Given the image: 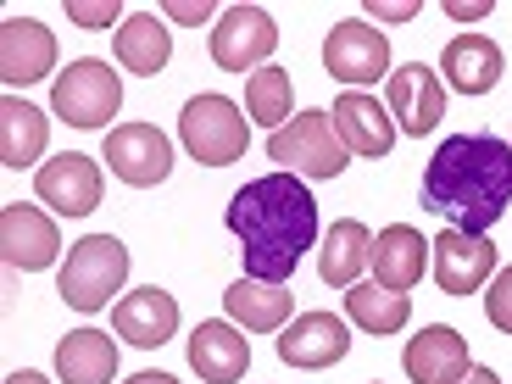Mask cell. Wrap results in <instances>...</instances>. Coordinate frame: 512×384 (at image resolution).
Masks as SVG:
<instances>
[{
	"label": "cell",
	"mask_w": 512,
	"mask_h": 384,
	"mask_svg": "<svg viewBox=\"0 0 512 384\" xmlns=\"http://www.w3.org/2000/svg\"><path fill=\"white\" fill-rule=\"evenodd\" d=\"M34 195L51 206L56 218H90L101 206V167L84 151H62L34 173Z\"/></svg>",
	"instance_id": "cell-12"
},
{
	"label": "cell",
	"mask_w": 512,
	"mask_h": 384,
	"mask_svg": "<svg viewBox=\"0 0 512 384\" xmlns=\"http://www.w3.org/2000/svg\"><path fill=\"white\" fill-rule=\"evenodd\" d=\"M190 368L201 373V384H240L245 368H251V340L245 329L212 318L190 334Z\"/></svg>",
	"instance_id": "cell-18"
},
{
	"label": "cell",
	"mask_w": 512,
	"mask_h": 384,
	"mask_svg": "<svg viewBox=\"0 0 512 384\" xmlns=\"http://www.w3.org/2000/svg\"><path fill=\"white\" fill-rule=\"evenodd\" d=\"M56 67V34L34 17H6L0 23V78L23 90V84H39V78H51Z\"/></svg>",
	"instance_id": "cell-15"
},
{
	"label": "cell",
	"mask_w": 512,
	"mask_h": 384,
	"mask_svg": "<svg viewBox=\"0 0 512 384\" xmlns=\"http://www.w3.org/2000/svg\"><path fill=\"white\" fill-rule=\"evenodd\" d=\"M346 318L368 334H401L412 323V301L384 284H351L346 290Z\"/></svg>",
	"instance_id": "cell-27"
},
{
	"label": "cell",
	"mask_w": 512,
	"mask_h": 384,
	"mask_svg": "<svg viewBox=\"0 0 512 384\" xmlns=\"http://www.w3.org/2000/svg\"><path fill=\"white\" fill-rule=\"evenodd\" d=\"M223 312H229L234 329H251V334H273L290 323L295 312V295L290 284H262V279H234L223 290Z\"/></svg>",
	"instance_id": "cell-20"
},
{
	"label": "cell",
	"mask_w": 512,
	"mask_h": 384,
	"mask_svg": "<svg viewBox=\"0 0 512 384\" xmlns=\"http://www.w3.org/2000/svg\"><path fill=\"white\" fill-rule=\"evenodd\" d=\"M401 368H407L412 384H451L474 368V362H468V340H462L451 323H429L418 340H407Z\"/></svg>",
	"instance_id": "cell-19"
},
{
	"label": "cell",
	"mask_w": 512,
	"mask_h": 384,
	"mask_svg": "<svg viewBox=\"0 0 512 384\" xmlns=\"http://www.w3.org/2000/svg\"><path fill=\"white\" fill-rule=\"evenodd\" d=\"M440 73H446V84L457 95H490L496 90V78H501V51H496V39L485 34H457L440 51Z\"/></svg>",
	"instance_id": "cell-22"
},
{
	"label": "cell",
	"mask_w": 512,
	"mask_h": 384,
	"mask_svg": "<svg viewBox=\"0 0 512 384\" xmlns=\"http://www.w3.org/2000/svg\"><path fill=\"white\" fill-rule=\"evenodd\" d=\"M106 162L123 184L151 190L173 173V145L156 123H123V128H106Z\"/></svg>",
	"instance_id": "cell-11"
},
{
	"label": "cell",
	"mask_w": 512,
	"mask_h": 384,
	"mask_svg": "<svg viewBox=\"0 0 512 384\" xmlns=\"http://www.w3.org/2000/svg\"><path fill=\"white\" fill-rule=\"evenodd\" d=\"M56 251H62V234H56V223L39 206L28 201L0 206V256H6V268L45 273L56 262Z\"/></svg>",
	"instance_id": "cell-13"
},
{
	"label": "cell",
	"mask_w": 512,
	"mask_h": 384,
	"mask_svg": "<svg viewBox=\"0 0 512 384\" xmlns=\"http://www.w3.org/2000/svg\"><path fill=\"white\" fill-rule=\"evenodd\" d=\"M290 101H295V84H290L284 67H262V73L245 78V117H251V123L279 134L284 117H290Z\"/></svg>",
	"instance_id": "cell-28"
},
{
	"label": "cell",
	"mask_w": 512,
	"mask_h": 384,
	"mask_svg": "<svg viewBox=\"0 0 512 384\" xmlns=\"http://www.w3.org/2000/svg\"><path fill=\"white\" fill-rule=\"evenodd\" d=\"M485 318L496 323L501 334H512V268H501L490 279V295H485Z\"/></svg>",
	"instance_id": "cell-29"
},
{
	"label": "cell",
	"mask_w": 512,
	"mask_h": 384,
	"mask_svg": "<svg viewBox=\"0 0 512 384\" xmlns=\"http://www.w3.org/2000/svg\"><path fill=\"white\" fill-rule=\"evenodd\" d=\"M423 206L462 234H490L512 206V145L496 134H451L423 167Z\"/></svg>",
	"instance_id": "cell-2"
},
{
	"label": "cell",
	"mask_w": 512,
	"mask_h": 384,
	"mask_svg": "<svg viewBox=\"0 0 512 384\" xmlns=\"http://www.w3.org/2000/svg\"><path fill=\"white\" fill-rule=\"evenodd\" d=\"M334 134H340V145L357 156H384L390 145H396V123H390V106L379 101V95L368 90H346L340 101H334Z\"/></svg>",
	"instance_id": "cell-17"
},
{
	"label": "cell",
	"mask_w": 512,
	"mask_h": 384,
	"mask_svg": "<svg viewBox=\"0 0 512 384\" xmlns=\"http://www.w3.org/2000/svg\"><path fill=\"white\" fill-rule=\"evenodd\" d=\"M423 262H429V245H423V234L412 229V223H390V229H379V240H373V284H384V290L407 295L412 284L423 279Z\"/></svg>",
	"instance_id": "cell-21"
},
{
	"label": "cell",
	"mask_w": 512,
	"mask_h": 384,
	"mask_svg": "<svg viewBox=\"0 0 512 384\" xmlns=\"http://www.w3.org/2000/svg\"><path fill=\"white\" fill-rule=\"evenodd\" d=\"M123 279H128V245L117 234H84L67 251L62 273H56V295L73 312H101V307H112Z\"/></svg>",
	"instance_id": "cell-3"
},
{
	"label": "cell",
	"mask_w": 512,
	"mask_h": 384,
	"mask_svg": "<svg viewBox=\"0 0 512 384\" xmlns=\"http://www.w3.org/2000/svg\"><path fill=\"white\" fill-rule=\"evenodd\" d=\"M128 384H179V379H173V373H134Z\"/></svg>",
	"instance_id": "cell-35"
},
{
	"label": "cell",
	"mask_w": 512,
	"mask_h": 384,
	"mask_svg": "<svg viewBox=\"0 0 512 384\" xmlns=\"http://www.w3.org/2000/svg\"><path fill=\"white\" fill-rule=\"evenodd\" d=\"M56 373L62 384H112L117 379V346L101 329H73L56 346Z\"/></svg>",
	"instance_id": "cell-25"
},
{
	"label": "cell",
	"mask_w": 512,
	"mask_h": 384,
	"mask_svg": "<svg viewBox=\"0 0 512 384\" xmlns=\"http://www.w3.org/2000/svg\"><path fill=\"white\" fill-rule=\"evenodd\" d=\"M429 262H435V284L446 295H457V301H468L485 279H496V245H490V234L440 229L429 240Z\"/></svg>",
	"instance_id": "cell-9"
},
{
	"label": "cell",
	"mask_w": 512,
	"mask_h": 384,
	"mask_svg": "<svg viewBox=\"0 0 512 384\" xmlns=\"http://www.w3.org/2000/svg\"><path fill=\"white\" fill-rule=\"evenodd\" d=\"M346 351H351V329L334 312H301V318H290L279 329V362H290L301 373L334 368Z\"/></svg>",
	"instance_id": "cell-14"
},
{
	"label": "cell",
	"mask_w": 512,
	"mask_h": 384,
	"mask_svg": "<svg viewBox=\"0 0 512 384\" xmlns=\"http://www.w3.org/2000/svg\"><path fill=\"white\" fill-rule=\"evenodd\" d=\"M446 17L451 23H479V17H490V0H468V6H462V0H446Z\"/></svg>",
	"instance_id": "cell-31"
},
{
	"label": "cell",
	"mask_w": 512,
	"mask_h": 384,
	"mask_svg": "<svg viewBox=\"0 0 512 384\" xmlns=\"http://www.w3.org/2000/svg\"><path fill=\"white\" fill-rule=\"evenodd\" d=\"M373 17H379V23H412V17H418V6H368Z\"/></svg>",
	"instance_id": "cell-33"
},
{
	"label": "cell",
	"mask_w": 512,
	"mask_h": 384,
	"mask_svg": "<svg viewBox=\"0 0 512 384\" xmlns=\"http://www.w3.org/2000/svg\"><path fill=\"white\" fill-rule=\"evenodd\" d=\"M384 106H390V117H396L401 134L423 140V134L440 128V117H446V84H440L435 67L407 62V67H396V73L384 78Z\"/></svg>",
	"instance_id": "cell-10"
},
{
	"label": "cell",
	"mask_w": 512,
	"mask_h": 384,
	"mask_svg": "<svg viewBox=\"0 0 512 384\" xmlns=\"http://www.w3.org/2000/svg\"><path fill=\"white\" fill-rule=\"evenodd\" d=\"M112 329L123 334L128 346H140V351H156L167 346L173 334H179V301L167 290H156V284H145V290L123 295L112 307Z\"/></svg>",
	"instance_id": "cell-16"
},
{
	"label": "cell",
	"mask_w": 512,
	"mask_h": 384,
	"mask_svg": "<svg viewBox=\"0 0 512 384\" xmlns=\"http://www.w3.org/2000/svg\"><path fill=\"white\" fill-rule=\"evenodd\" d=\"M45 140H51V117L28 106L23 95H6L0 101V167H34L45 156Z\"/></svg>",
	"instance_id": "cell-23"
},
{
	"label": "cell",
	"mask_w": 512,
	"mask_h": 384,
	"mask_svg": "<svg viewBox=\"0 0 512 384\" xmlns=\"http://www.w3.org/2000/svg\"><path fill=\"white\" fill-rule=\"evenodd\" d=\"M268 156L295 179H340L351 151L340 145L329 112H295L279 134H268Z\"/></svg>",
	"instance_id": "cell-5"
},
{
	"label": "cell",
	"mask_w": 512,
	"mask_h": 384,
	"mask_svg": "<svg viewBox=\"0 0 512 384\" xmlns=\"http://www.w3.org/2000/svg\"><path fill=\"white\" fill-rule=\"evenodd\" d=\"M179 140L201 167H229V162H240L245 145H251V117H245L229 95H195V101H184Z\"/></svg>",
	"instance_id": "cell-4"
},
{
	"label": "cell",
	"mask_w": 512,
	"mask_h": 384,
	"mask_svg": "<svg viewBox=\"0 0 512 384\" xmlns=\"http://www.w3.org/2000/svg\"><path fill=\"white\" fill-rule=\"evenodd\" d=\"M67 17H73L78 28H112L117 0H67Z\"/></svg>",
	"instance_id": "cell-30"
},
{
	"label": "cell",
	"mask_w": 512,
	"mask_h": 384,
	"mask_svg": "<svg viewBox=\"0 0 512 384\" xmlns=\"http://www.w3.org/2000/svg\"><path fill=\"white\" fill-rule=\"evenodd\" d=\"M123 106V78L106 62L84 56V62H67V73H56L51 84V112L73 128H106Z\"/></svg>",
	"instance_id": "cell-6"
},
{
	"label": "cell",
	"mask_w": 512,
	"mask_h": 384,
	"mask_svg": "<svg viewBox=\"0 0 512 384\" xmlns=\"http://www.w3.org/2000/svg\"><path fill=\"white\" fill-rule=\"evenodd\" d=\"M167 56H173V34H167L162 17H156V12L123 17V28H117V62H123L128 73L156 78L167 67Z\"/></svg>",
	"instance_id": "cell-26"
},
{
	"label": "cell",
	"mask_w": 512,
	"mask_h": 384,
	"mask_svg": "<svg viewBox=\"0 0 512 384\" xmlns=\"http://www.w3.org/2000/svg\"><path fill=\"white\" fill-rule=\"evenodd\" d=\"M167 17H173V23H206V17H212V6H190V0H179V6H167Z\"/></svg>",
	"instance_id": "cell-32"
},
{
	"label": "cell",
	"mask_w": 512,
	"mask_h": 384,
	"mask_svg": "<svg viewBox=\"0 0 512 384\" xmlns=\"http://www.w3.org/2000/svg\"><path fill=\"white\" fill-rule=\"evenodd\" d=\"M451 384H501V379H496V373H490V368H468V373H462V379H451Z\"/></svg>",
	"instance_id": "cell-34"
},
{
	"label": "cell",
	"mask_w": 512,
	"mask_h": 384,
	"mask_svg": "<svg viewBox=\"0 0 512 384\" xmlns=\"http://www.w3.org/2000/svg\"><path fill=\"white\" fill-rule=\"evenodd\" d=\"M229 229L240 240L245 279L290 284L295 262L318 245V201L295 173H262L229 201Z\"/></svg>",
	"instance_id": "cell-1"
},
{
	"label": "cell",
	"mask_w": 512,
	"mask_h": 384,
	"mask_svg": "<svg viewBox=\"0 0 512 384\" xmlns=\"http://www.w3.org/2000/svg\"><path fill=\"white\" fill-rule=\"evenodd\" d=\"M6 384H51V379H45V373H34V368H23V373H12Z\"/></svg>",
	"instance_id": "cell-36"
},
{
	"label": "cell",
	"mask_w": 512,
	"mask_h": 384,
	"mask_svg": "<svg viewBox=\"0 0 512 384\" xmlns=\"http://www.w3.org/2000/svg\"><path fill=\"white\" fill-rule=\"evenodd\" d=\"M323 67H329V78H340L351 90L357 84H379V78H390V39L373 23H362V17H346L323 39Z\"/></svg>",
	"instance_id": "cell-8"
},
{
	"label": "cell",
	"mask_w": 512,
	"mask_h": 384,
	"mask_svg": "<svg viewBox=\"0 0 512 384\" xmlns=\"http://www.w3.org/2000/svg\"><path fill=\"white\" fill-rule=\"evenodd\" d=\"M279 51V28L262 6H223L218 28H212V62L223 73H262L268 56Z\"/></svg>",
	"instance_id": "cell-7"
},
{
	"label": "cell",
	"mask_w": 512,
	"mask_h": 384,
	"mask_svg": "<svg viewBox=\"0 0 512 384\" xmlns=\"http://www.w3.org/2000/svg\"><path fill=\"white\" fill-rule=\"evenodd\" d=\"M373 262V234L368 223L357 218H340L329 234H323V251H318V279L323 284H340V290H351V284L362 279V268Z\"/></svg>",
	"instance_id": "cell-24"
}]
</instances>
